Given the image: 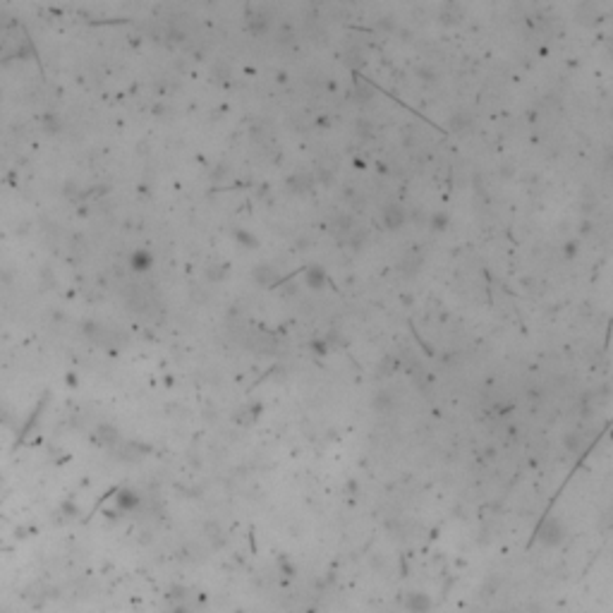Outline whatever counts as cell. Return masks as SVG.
I'll return each mask as SVG.
<instances>
[{
	"label": "cell",
	"instance_id": "obj_1",
	"mask_svg": "<svg viewBox=\"0 0 613 613\" xmlns=\"http://www.w3.org/2000/svg\"><path fill=\"white\" fill-rule=\"evenodd\" d=\"M405 220H408V213H405L403 206L388 204L384 208V225L388 230H400L403 225H405Z\"/></svg>",
	"mask_w": 613,
	"mask_h": 613
},
{
	"label": "cell",
	"instance_id": "obj_2",
	"mask_svg": "<svg viewBox=\"0 0 613 613\" xmlns=\"http://www.w3.org/2000/svg\"><path fill=\"white\" fill-rule=\"evenodd\" d=\"M421 261H424V254H421L417 247H414V249L409 247L408 252H405V256H403V261H400V271L408 273V276L409 273H417V268L421 266Z\"/></svg>",
	"mask_w": 613,
	"mask_h": 613
},
{
	"label": "cell",
	"instance_id": "obj_3",
	"mask_svg": "<svg viewBox=\"0 0 613 613\" xmlns=\"http://www.w3.org/2000/svg\"><path fill=\"white\" fill-rule=\"evenodd\" d=\"M393 403H396V396L391 393V391H381V393H376L374 396V409H391L393 408Z\"/></svg>",
	"mask_w": 613,
	"mask_h": 613
},
{
	"label": "cell",
	"instance_id": "obj_4",
	"mask_svg": "<svg viewBox=\"0 0 613 613\" xmlns=\"http://www.w3.org/2000/svg\"><path fill=\"white\" fill-rule=\"evenodd\" d=\"M469 122H472V118H469L467 113H455V115H450L448 125H450V130L460 132V130H465V127H467Z\"/></svg>",
	"mask_w": 613,
	"mask_h": 613
},
{
	"label": "cell",
	"instance_id": "obj_5",
	"mask_svg": "<svg viewBox=\"0 0 613 613\" xmlns=\"http://www.w3.org/2000/svg\"><path fill=\"white\" fill-rule=\"evenodd\" d=\"M307 283H309V288H314V290L321 288V285H324V271L316 268V266L309 268V271H307Z\"/></svg>",
	"mask_w": 613,
	"mask_h": 613
},
{
	"label": "cell",
	"instance_id": "obj_6",
	"mask_svg": "<svg viewBox=\"0 0 613 613\" xmlns=\"http://www.w3.org/2000/svg\"><path fill=\"white\" fill-rule=\"evenodd\" d=\"M352 94H355V101H360V103H367V101H372L374 98V91L369 89V86H364V84H357L355 89H352Z\"/></svg>",
	"mask_w": 613,
	"mask_h": 613
},
{
	"label": "cell",
	"instance_id": "obj_7",
	"mask_svg": "<svg viewBox=\"0 0 613 613\" xmlns=\"http://www.w3.org/2000/svg\"><path fill=\"white\" fill-rule=\"evenodd\" d=\"M369 237V232L364 228H360V230H352V235H350V247L352 249H360L362 244H364V240Z\"/></svg>",
	"mask_w": 613,
	"mask_h": 613
},
{
	"label": "cell",
	"instance_id": "obj_8",
	"mask_svg": "<svg viewBox=\"0 0 613 613\" xmlns=\"http://www.w3.org/2000/svg\"><path fill=\"white\" fill-rule=\"evenodd\" d=\"M445 223H448V216H445V213H436V216H431V228L433 230H443Z\"/></svg>",
	"mask_w": 613,
	"mask_h": 613
},
{
	"label": "cell",
	"instance_id": "obj_9",
	"mask_svg": "<svg viewBox=\"0 0 613 613\" xmlns=\"http://www.w3.org/2000/svg\"><path fill=\"white\" fill-rule=\"evenodd\" d=\"M357 132H360V137H364V139H367V137H372V134H374V127H372V125H367L364 120H357Z\"/></svg>",
	"mask_w": 613,
	"mask_h": 613
},
{
	"label": "cell",
	"instance_id": "obj_10",
	"mask_svg": "<svg viewBox=\"0 0 613 613\" xmlns=\"http://www.w3.org/2000/svg\"><path fill=\"white\" fill-rule=\"evenodd\" d=\"M419 74H421L424 82H433V79H436V72H433V70H426V67H421Z\"/></svg>",
	"mask_w": 613,
	"mask_h": 613
}]
</instances>
